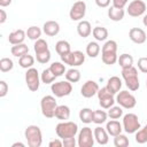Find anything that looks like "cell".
<instances>
[{"label":"cell","mask_w":147,"mask_h":147,"mask_svg":"<svg viewBox=\"0 0 147 147\" xmlns=\"http://www.w3.org/2000/svg\"><path fill=\"white\" fill-rule=\"evenodd\" d=\"M72 53V62L71 67H79L85 62V55L80 51H74Z\"/></svg>","instance_id":"34"},{"label":"cell","mask_w":147,"mask_h":147,"mask_svg":"<svg viewBox=\"0 0 147 147\" xmlns=\"http://www.w3.org/2000/svg\"><path fill=\"white\" fill-rule=\"evenodd\" d=\"M7 20V14L5 11V9H0V24H3Z\"/></svg>","instance_id":"50"},{"label":"cell","mask_w":147,"mask_h":147,"mask_svg":"<svg viewBox=\"0 0 147 147\" xmlns=\"http://www.w3.org/2000/svg\"><path fill=\"white\" fill-rule=\"evenodd\" d=\"M92 34L96 41H105L108 38V30L103 26H95L92 30Z\"/></svg>","instance_id":"24"},{"label":"cell","mask_w":147,"mask_h":147,"mask_svg":"<svg viewBox=\"0 0 147 147\" xmlns=\"http://www.w3.org/2000/svg\"><path fill=\"white\" fill-rule=\"evenodd\" d=\"M117 62H118V64L122 69L130 68V67L133 65V57H132V55H130L127 53H123V54L119 55Z\"/></svg>","instance_id":"25"},{"label":"cell","mask_w":147,"mask_h":147,"mask_svg":"<svg viewBox=\"0 0 147 147\" xmlns=\"http://www.w3.org/2000/svg\"><path fill=\"white\" fill-rule=\"evenodd\" d=\"M55 51L56 53L61 56L63 54H67L69 52H71V48H70V44L67 41V40H59L56 44H55Z\"/></svg>","instance_id":"28"},{"label":"cell","mask_w":147,"mask_h":147,"mask_svg":"<svg viewBox=\"0 0 147 147\" xmlns=\"http://www.w3.org/2000/svg\"><path fill=\"white\" fill-rule=\"evenodd\" d=\"M42 32L48 37H54L60 32V24L56 21H47L42 25Z\"/></svg>","instance_id":"15"},{"label":"cell","mask_w":147,"mask_h":147,"mask_svg":"<svg viewBox=\"0 0 147 147\" xmlns=\"http://www.w3.org/2000/svg\"><path fill=\"white\" fill-rule=\"evenodd\" d=\"M106 87H107L113 94H117V93L119 92L121 87H122V80H121V78L117 77V76L110 77V78L107 80Z\"/></svg>","instance_id":"21"},{"label":"cell","mask_w":147,"mask_h":147,"mask_svg":"<svg viewBox=\"0 0 147 147\" xmlns=\"http://www.w3.org/2000/svg\"><path fill=\"white\" fill-rule=\"evenodd\" d=\"M106 130H107V132H108V134H109V136L115 137V136H117V134L122 133L123 125H122L118 121L113 119V121L107 122V124H106Z\"/></svg>","instance_id":"18"},{"label":"cell","mask_w":147,"mask_h":147,"mask_svg":"<svg viewBox=\"0 0 147 147\" xmlns=\"http://www.w3.org/2000/svg\"><path fill=\"white\" fill-rule=\"evenodd\" d=\"M17 146H20V147H24L25 145H24L23 142H14V144L11 145V147H17Z\"/></svg>","instance_id":"52"},{"label":"cell","mask_w":147,"mask_h":147,"mask_svg":"<svg viewBox=\"0 0 147 147\" xmlns=\"http://www.w3.org/2000/svg\"><path fill=\"white\" fill-rule=\"evenodd\" d=\"M142 24L147 28V14H146V15L144 16V18H142Z\"/></svg>","instance_id":"53"},{"label":"cell","mask_w":147,"mask_h":147,"mask_svg":"<svg viewBox=\"0 0 147 147\" xmlns=\"http://www.w3.org/2000/svg\"><path fill=\"white\" fill-rule=\"evenodd\" d=\"M56 107H57V103L53 95H45L40 100V109L42 115L46 118H53L55 116Z\"/></svg>","instance_id":"4"},{"label":"cell","mask_w":147,"mask_h":147,"mask_svg":"<svg viewBox=\"0 0 147 147\" xmlns=\"http://www.w3.org/2000/svg\"><path fill=\"white\" fill-rule=\"evenodd\" d=\"M122 116H123V108L119 105L113 106L108 109V117H110L111 119H118Z\"/></svg>","instance_id":"37"},{"label":"cell","mask_w":147,"mask_h":147,"mask_svg":"<svg viewBox=\"0 0 147 147\" xmlns=\"http://www.w3.org/2000/svg\"><path fill=\"white\" fill-rule=\"evenodd\" d=\"M14 68V62L9 57H2L0 60V70L1 72H8Z\"/></svg>","instance_id":"40"},{"label":"cell","mask_w":147,"mask_h":147,"mask_svg":"<svg viewBox=\"0 0 147 147\" xmlns=\"http://www.w3.org/2000/svg\"><path fill=\"white\" fill-rule=\"evenodd\" d=\"M129 144H130L129 138L125 134L119 133V134L114 137V145H115V147H126V146H129Z\"/></svg>","instance_id":"39"},{"label":"cell","mask_w":147,"mask_h":147,"mask_svg":"<svg viewBox=\"0 0 147 147\" xmlns=\"http://www.w3.org/2000/svg\"><path fill=\"white\" fill-rule=\"evenodd\" d=\"M116 102L124 109H132L137 105L136 96L129 91H119L116 94Z\"/></svg>","instance_id":"5"},{"label":"cell","mask_w":147,"mask_h":147,"mask_svg":"<svg viewBox=\"0 0 147 147\" xmlns=\"http://www.w3.org/2000/svg\"><path fill=\"white\" fill-rule=\"evenodd\" d=\"M8 93V84L5 80H0V98L6 96Z\"/></svg>","instance_id":"45"},{"label":"cell","mask_w":147,"mask_h":147,"mask_svg":"<svg viewBox=\"0 0 147 147\" xmlns=\"http://www.w3.org/2000/svg\"><path fill=\"white\" fill-rule=\"evenodd\" d=\"M65 79L69 80L70 83H77L80 80V71L76 68H71L65 71Z\"/></svg>","instance_id":"32"},{"label":"cell","mask_w":147,"mask_h":147,"mask_svg":"<svg viewBox=\"0 0 147 147\" xmlns=\"http://www.w3.org/2000/svg\"><path fill=\"white\" fill-rule=\"evenodd\" d=\"M129 38L134 44L141 45V44H144L146 41L147 36H146V32L142 29H140V28H132L129 31Z\"/></svg>","instance_id":"14"},{"label":"cell","mask_w":147,"mask_h":147,"mask_svg":"<svg viewBox=\"0 0 147 147\" xmlns=\"http://www.w3.org/2000/svg\"><path fill=\"white\" fill-rule=\"evenodd\" d=\"M24 137L30 147H40L42 144V133L39 126L29 125L24 131Z\"/></svg>","instance_id":"3"},{"label":"cell","mask_w":147,"mask_h":147,"mask_svg":"<svg viewBox=\"0 0 147 147\" xmlns=\"http://www.w3.org/2000/svg\"><path fill=\"white\" fill-rule=\"evenodd\" d=\"M55 132H56L57 137L61 138V139L71 138V137H75L77 134V132H78V125L75 122L62 121V122H60L56 125Z\"/></svg>","instance_id":"2"},{"label":"cell","mask_w":147,"mask_h":147,"mask_svg":"<svg viewBox=\"0 0 147 147\" xmlns=\"http://www.w3.org/2000/svg\"><path fill=\"white\" fill-rule=\"evenodd\" d=\"M11 3V0H0V6L3 8V7H7Z\"/></svg>","instance_id":"51"},{"label":"cell","mask_w":147,"mask_h":147,"mask_svg":"<svg viewBox=\"0 0 147 147\" xmlns=\"http://www.w3.org/2000/svg\"><path fill=\"white\" fill-rule=\"evenodd\" d=\"M86 14V3L83 0L76 1L69 11V17L71 21H82Z\"/></svg>","instance_id":"11"},{"label":"cell","mask_w":147,"mask_h":147,"mask_svg":"<svg viewBox=\"0 0 147 147\" xmlns=\"http://www.w3.org/2000/svg\"><path fill=\"white\" fill-rule=\"evenodd\" d=\"M40 76H39V72L36 68H29L26 69V72H25V84L28 86V88L31 91V92H36L38 91L39 88V85H40Z\"/></svg>","instance_id":"8"},{"label":"cell","mask_w":147,"mask_h":147,"mask_svg":"<svg viewBox=\"0 0 147 147\" xmlns=\"http://www.w3.org/2000/svg\"><path fill=\"white\" fill-rule=\"evenodd\" d=\"M51 91L56 98H63L69 95L72 92V85L69 80L55 82V83H52Z\"/></svg>","instance_id":"6"},{"label":"cell","mask_w":147,"mask_h":147,"mask_svg":"<svg viewBox=\"0 0 147 147\" xmlns=\"http://www.w3.org/2000/svg\"><path fill=\"white\" fill-rule=\"evenodd\" d=\"M134 139H136V142H138V144H145V142H147V133H146V131L144 129H139L136 132Z\"/></svg>","instance_id":"43"},{"label":"cell","mask_w":147,"mask_h":147,"mask_svg":"<svg viewBox=\"0 0 147 147\" xmlns=\"http://www.w3.org/2000/svg\"><path fill=\"white\" fill-rule=\"evenodd\" d=\"M55 78H56V76L51 71L49 68L44 69L42 72H41V75H40L41 82H42L44 84H46V85H47V84H52V83L55 80Z\"/></svg>","instance_id":"36"},{"label":"cell","mask_w":147,"mask_h":147,"mask_svg":"<svg viewBox=\"0 0 147 147\" xmlns=\"http://www.w3.org/2000/svg\"><path fill=\"white\" fill-rule=\"evenodd\" d=\"M111 1H113V6L117 8H124L129 2V0H111Z\"/></svg>","instance_id":"47"},{"label":"cell","mask_w":147,"mask_h":147,"mask_svg":"<svg viewBox=\"0 0 147 147\" xmlns=\"http://www.w3.org/2000/svg\"><path fill=\"white\" fill-rule=\"evenodd\" d=\"M138 69L141 72L147 74V57H145V56L139 57V60H138Z\"/></svg>","instance_id":"44"},{"label":"cell","mask_w":147,"mask_h":147,"mask_svg":"<svg viewBox=\"0 0 147 147\" xmlns=\"http://www.w3.org/2000/svg\"><path fill=\"white\" fill-rule=\"evenodd\" d=\"M107 117H108V113H106L105 110H101V109L93 110V123H95L98 125L103 124V123H106Z\"/></svg>","instance_id":"30"},{"label":"cell","mask_w":147,"mask_h":147,"mask_svg":"<svg viewBox=\"0 0 147 147\" xmlns=\"http://www.w3.org/2000/svg\"><path fill=\"white\" fill-rule=\"evenodd\" d=\"M54 117H56L60 121H68L69 117H70V108L68 106H65V105L57 106Z\"/></svg>","instance_id":"22"},{"label":"cell","mask_w":147,"mask_h":147,"mask_svg":"<svg viewBox=\"0 0 147 147\" xmlns=\"http://www.w3.org/2000/svg\"><path fill=\"white\" fill-rule=\"evenodd\" d=\"M146 87H147V80H146Z\"/></svg>","instance_id":"55"},{"label":"cell","mask_w":147,"mask_h":147,"mask_svg":"<svg viewBox=\"0 0 147 147\" xmlns=\"http://www.w3.org/2000/svg\"><path fill=\"white\" fill-rule=\"evenodd\" d=\"M110 1L111 0H95V3L100 8H107L110 5Z\"/></svg>","instance_id":"49"},{"label":"cell","mask_w":147,"mask_h":147,"mask_svg":"<svg viewBox=\"0 0 147 147\" xmlns=\"http://www.w3.org/2000/svg\"><path fill=\"white\" fill-rule=\"evenodd\" d=\"M100 51H101L100 45L96 41H90L86 46V54L90 57H96L99 55Z\"/></svg>","instance_id":"29"},{"label":"cell","mask_w":147,"mask_h":147,"mask_svg":"<svg viewBox=\"0 0 147 147\" xmlns=\"http://www.w3.org/2000/svg\"><path fill=\"white\" fill-rule=\"evenodd\" d=\"M51 56H52V55H51L49 49L36 54V59H37V61H38L39 63H41V64H46V63H48L49 60H51Z\"/></svg>","instance_id":"42"},{"label":"cell","mask_w":147,"mask_h":147,"mask_svg":"<svg viewBox=\"0 0 147 147\" xmlns=\"http://www.w3.org/2000/svg\"><path fill=\"white\" fill-rule=\"evenodd\" d=\"M146 8H147L146 3L142 0H133V1H131L129 3L126 11L132 17H139V16L145 14Z\"/></svg>","instance_id":"12"},{"label":"cell","mask_w":147,"mask_h":147,"mask_svg":"<svg viewBox=\"0 0 147 147\" xmlns=\"http://www.w3.org/2000/svg\"><path fill=\"white\" fill-rule=\"evenodd\" d=\"M26 37L31 40H37L41 37V29L36 26V25H31L30 28H28L26 30Z\"/></svg>","instance_id":"35"},{"label":"cell","mask_w":147,"mask_h":147,"mask_svg":"<svg viewBox=\"0 0 147 147\" xmlns=\"http://www.w3.org/2000/svg\"><path fill=\"white\" fill-rule=\"evenodd\" d=\"M63 141V146L64 147H75L76 146V139L75 137H71V138H65V139H62Z\"/></svg>","instance_id":"46"},{"label":"cell","mask_w":147,"mask_h":147,"mask_svg":"<svg viewBox=\"0 0 147 147\" xmlns=\"http://www.w3.org/2000/svg\"><path fill=\"white\" fill-rule=\"evenodd\" d=\"M10 53L15 57H21V56H23V55L29 53V47L24 42L17 44V45H13L11 48H10Z\"/></svg>","instance_id":"23"},{"label":"cell","mask_w":147,"mask_h":147,"mask_svg":"<svg viewBox=\"0 0 147 147\" xmlns=\"http://www.w3.org/2000/svg\"><path fill=\"white\" fill-rule=\"evenodd\" d=\"M122 77L125 82L126 87L134 92L138 91V88L140 87V83H139V78H138V70L137 68H134L133 65L130 68H125L122 69Z\"/></svg>","instance_id":"1"},{"label":"cell","mask_w":147,"mask_h":147,"mask_svg":"<svg viewBox=\"0 0 147 147\" xmlns=\"http://www.w3.org/2000/svg\"><path fill=\"white\" fill-rule=\"evenodd\" d=\"M99 88H100V87H99L98 83L90 79V80H86V82L83 84V86L80 87V94H82L84 98L88 99V98H92V96H94L95 94H98Z\"/></svg>","instance_id":"13"},{"label":"cell","mask_w":147,"mask_h":147,"mask_svg":"<svg viewBox=\"0 0 147 147\" xmlns=\"http://www.w3.org/2000/svg\"><path fill=\"white\" fill-rule=\"evenodd\" d=\"M79 119L85 123V124H90L93 122V110L91 108H83L79 111Z\"/></svg>","instance_id":"27"},{"label":"cell","mask_w":147,"mask_h":147,"mask_svg":"<svg viewBox=\"0 0 147 147\" xmlns=\"http://www.w3.org/2000/svg\"><path fill=\"white\" fill-rule=\"evenodd\" d=\"M18 64H20V67L23 68V69L32 68V65L34 64V57L28 53V54H25V55L18 57Z\"/></svg>","instance_id":"26"},{"label":"cell","mask_w":147,"mask_h":147,"mask_svg":"<svg viewBox=\"0 0 147 147\" xmlns=\"http://www.w3.org/2000/svg\"><path fill=\"white\" fill-rule=\"evenodd\" d=\"M101 60L105 64L107 65H113L117 62L118 56L117 53H110V52H106V53H101Z\"/></svg>","instance_id":"31"},{"label":"cell","mask_w":147,"mask_h":147,"mask_svg":"<svg viewBox=\"0 0 147 147\" xmlns=\"http://www.w3.org/2000/svg\"><path fill=\"white\" fill-rule=\"evenodd\" d=\"M49 147H62L63 146V141L62 139H54V140H51L49 144H48Z\"/></svg>","instance_id":"48"},{"label":"cell","mask_w":147,"mask_h":147,"mask_svg":"<svg viewBox=\"0 0 147 147\" xmlns=\"http://www.w3.org/2000/svg\"><path fill=\"white\" fill-rule=\"evenodd\" d=\"M123 130L126 133H136L140 129V122L136 114L129 113L123 116Z\"/></svg>","instance_id":"7"},{"label":"cell","mask_w":147,"mask_h":147,"mask_svg":"<svg viewBox=\"0 0 147 147\" xmlns=\"http://www.w3.org/2000/svg\"><path fill=\"white\" fill-rule=\"evenodd\" d=\"M115 94H113L106 86L99 88L98 91V99H99V105L101 106L102 109H109L110 107L114 106L116 102V99L114 98Z\"/></svg>","instance_id":"9"},{"label":"cell","mask_w":147,"mask_h":147,"mask_svg":"<svg viewBox=\"0 0 147 147\" xmlns=\"http://www.w3.org/2000/svg\"><path fill=\"white\" fill-rule=\"evenodd\" d=\"M26 37V31L22 30V29H18V30H15L13 32L9 33L8 36V41L11 44V45H17V44H22L24 42V39Z\"/></svg>","instance_id":"17"},{"label":"cell","mask_w":147,"mask_h":147,"mask_svg":"<svg viewBox=\"0 0 147 147\" xmlns=\"http://www.w3.org/2000/svg\"><path fill=\"white\" fill-rule=\"evenodd\" d=\"M106 52L117 53V42L115 40H107L101 48V53H106Z\"/></svg>","instance_id":"41"},{"label":"cell","mask_w":147,"mask_h":147,"mask_svg":"<svg viewBox=\"0 0 147 147\" xmlns=\"http://www.w3.org/2000/svg\"><path fill=\"white\" fill-rule=\"evenodd\" d=\"M92 26H91V23L88 21H85V20H82L79 21L78 25H77V33L82 37V38H87L91 33H92Z\"/></svg>","instance_id":"19"},{"label":"cell","mask_w":147,"mask_h":147,"mask_svg":"<svg viewBox=\"0 0 147 147\" xmlns=\"http://www.w3.org/2000/svg\"><path fill=\"white\" fill-rule=\"evenodd\" d=\"M93 133H94V139L95 141L99 144V145H107L108 141H109V138H108V132L106 129L101 127V126H96L94 130H93Z\"/></svg>","instance_id":"16"},{"label":"cell","mask_w":147,"mask_h":147,"mask_svg":"<svg viewBox=\"0 0 147 147\" xmlns=\"http://www.w3.org/2000/svg\"><path fill=\"white\" fill-rule=\"evenodd\" d=\"M33 49H34V53L38 54V53L45 52V51H47V49H49V48H48V44H47V41H46L45 39L39 38V39H37V40L34 41Z\"/></svg>","instance_id":"38"},{"label":"cell","mask_w":147,"mask_h":147,"mask_svg":"<svg viewBox=\"0 0 147 147\" xmlns=\"http://www.w3.org/2000/svg\"><path fill=\"white\" fill-rule=\"evenodd\" d=\"M94 133L91 127L85 126L78 133L77 145L79 147H93L94 145Z\"/></svg>","instance_id":"10"},{"label":"cell","mask_w":147,"mask_h":147,"mask_svg":"<svg viewBox=\"0 0 147 147\" xmlns=\"http://www.w3.org/2000/svg\"><path fill=\"white\" fill-rule=\"evenodd\" d=\"M49 69L56 77H61L65 74V67H64L63 62H53L49 65Z\"/></svg>","instance_id":"33"},{"label":"cell","mask_w":147,"mask_h":147,"mask_svg":"<svg viewBox=\"0 0 147 147\" xmlns=\"http://www.w3.org/2000/svg\"><path fill=\"white\" fill-rule=\"evenodd\" d=\"M125 10L124 8H117L114 6H110L108 9V17L114 22H119L124 18Z\"/></svg>","instance_id":"20"},{"label":"cell","mask_w":147,"mask_h":147,"mask_svg":"<svg viewBox=\"0 0 147 147\" xmlns=\"http://www.w3.org/2000/svg\"><path fill=\"white\" fill-rule=\"evenodd\" d=\"M144 130H145V131H146V133H147V124L144 126Z\"/></svg>","instance_id":"54"}]
</instances>
